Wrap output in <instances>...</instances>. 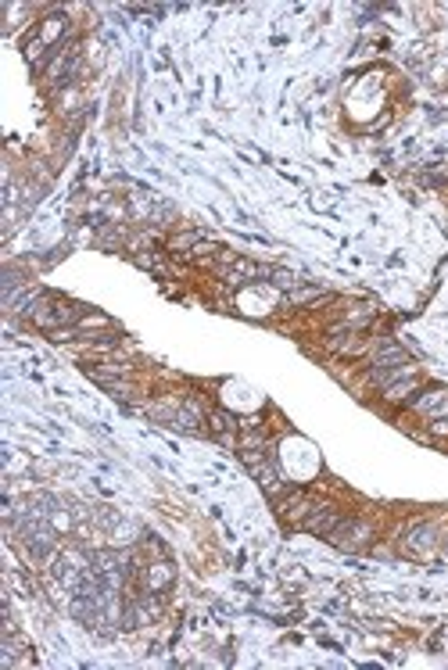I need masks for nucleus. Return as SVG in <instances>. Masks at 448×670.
Instances as JSON below:
<instances>
[{"label":"nucleus","mask_w":448,"mask_h":670,"mask_svg":"<svg viewBox=\"0 0 448 670\" xmlns=\"http://www.w3.org/2000/svg\"><path fill=\"white\" fill-rule=\"evenodd\" d=\"M269 276H272V284H276V287H284V291H294V287H298V276H294V272H284V269H272Z\"/></svg>","instance_id":"obj_12"},{"label":"nucleus","mask_w":448,"mask_h":670,"mask_svg":"<svg viewBox=\"0 0 448 670\" xmlns=\"http://www.w3.org/2000/svg\"><path fill=\"white\" fill-rule=\"evenodd\" d=\"M309 509H312V502L305 498V491H291L287 498H280V513H284L287 520H305L309 516Z\"/></svg>","instance_id":"obj_6"},{"label":"nucleus","mask_w":448,"mask_h":670,"mask_svg":"<svg viewBox=\"0 0 448 670\" xmlns=\"http://www.w3.org/2000/svg\"><path fill=\"white\" fill-rule=\"evenodd\" d=\"M345 516L338 513V509H330V506H312L309 509V516L301 520V527L309 531V534H319V538H330V531L338 527Z\"/></svg>","instance_id":"obj_4"},{"label":"nucleus","mask_w":448,"mask_h":670,"mask_svg":"<svg viewBox=\"0 0 448 670\" xmlns=\"http://www.w3.org/2000/svg\"><path fill=\"white\" fill-rule=\"evenodd\" d=\"M430 548H434V527L430 524H416L406 534V552L409 555H430Z\"/></svg>","instance_id":"obj_5"},{"label":"nucleus","mask_w":448,"mask_h":670,"mask_svg":"<svg viewBox=\"0 0 448 670\" xmlns=\"http://www.w3.org/2000/svg\"><path fill=\"white\" fill-rule=\"evenodd\" d=\"M333 352H341V355H362L366 348H369V341L366 337H355V333H352V337H338V333H330V341H326Z\"/></svg>","instance_id":"obj_9"},{"label":"nucleus","mask_w":448,"mask_h":670,"mask_svg":"<svg viewBox=\"0 0 448 670\" xmlns=\"http://www.w3.org/2000/svg\"><path fill=\"white\" fill-rule=\"evenodd\" d=\"M413 395H416V380H413V376H409L406 383L398 380V383L384 387V398H387V402H406V398H413Z\"/></svg>","instance_id":"obj_10"},{"label":"nucleus","mask_w":448,"mask_h":670,"mask_svg":"<svg viewBox=\"0 0 448 670\" xmlns=\"http://www.w3.org/2000/svg\"><path fill=\"white\" fill-rule=\"evenodd\" d=\"M416 409L420 412H448V391H423V398H416Z\"/></svg>","instance_id":"obj_8"},{"label":"nucleus","mask_w":448,"mask_h":670,"mask_svg":"<svg viewBox=\"0 0 448 670\" xmlns=\"http://www.w3.org/2000/svg\"><path fill=\"white\" fill-rule=\"evenodd\" d=\"M208 427L215 430V437H219L222 444H234V430H237V420H234L226 409H215V412L208 416Z\"/></svg>","instance_id":"obj_7"},{"label":"nucleus","mask_w":448,"mask_h":670,"mask_svg":"<svg viewBox=\"0 0 448 670\" xmlns=\"http://www.w3.org/2000/svg\"><path fill=\"white\" fill-rule=\"evenodd\" d=\"M29 316H33V323H36V326H43V330H58V326L76 323V319H79V308H76V305H69V301H62V298H50V294H43V298H36V301H33Z\"/></svg>","instance_id":"obj_1"},{"label":"nucleus","mask_w":448,"mask_h":670,"mask_svg":"<svg viewBox=\"0 0 448 670\" xmlns=\"http://www.w3.org/2000/svg\"><path fill=\"white\" fill-rule=\"evenodd\" d=\"M65 15H50V18H43V25H40V33L25 43V54H29V62H40V54H43V47H50V43H58V36L65 33Z\"/></svg>","instance_id":"obj_3"},{"label":"nucleus","mask_w":448,"mask_h":670,"mask_svg":"<svg viewBox=\"0 0 448 670\" xmlns=\"http://www.w3.org/2000/svg\"><path fill=\"white\" fill-rule=\"evenodd\" d=\"M409 362V355L402 352V348H395V345H387L380 355H377V366H406Z\"/></svg>","instance_id":"obj_11"},{"label":"nucleus","mask_w":448,"mask_h":670,"mask_svg":"<svg viewBox=\"0 0 448 670\" xmlns=\"http://www.w3.org/2000/svg\"><path fill=\"white\" fill-rule=\"evenodd\" d=\"M369 524H362V520H341L338 527L330 531V541L338 545V548H345V552H359L366 541H369Z\"/></svg>","instance_id":"obj_2"},{"label":"nucleus","mask_w":448,"mask_h":670,"mask_svg":"<svg viewBox=\"0 0 448 670\" xmlns=\"http://www.w3.org/2000/svg\"><path fill=\"white\" fill-rule=\"evenodd\" d=\"M312 298H319V291H316V287H301V291H291V305H305V301H312Z\"/></svg>","instance_id":"obj_13"}]
</instances>
